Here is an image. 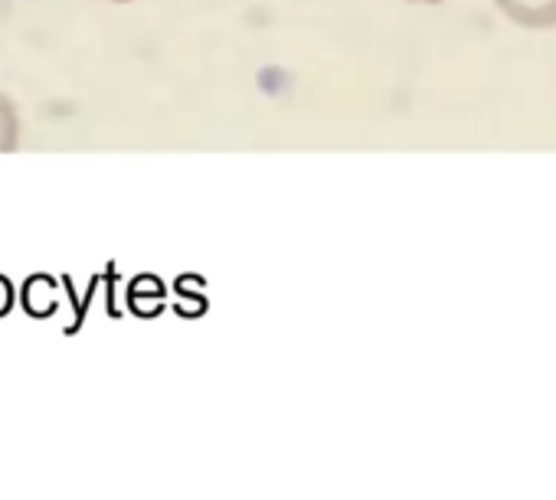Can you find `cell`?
I'll return each instance as SVG.
<instances>
[{
  "label": "cell",
  "mask_w": 556,
  "mask_h": 500,
  "mask_svg": "<svg viewBox=\"0 0 556 500\" xmlns=\"http://www.w3.org/2000/svg\"><path fill=\"white\" fill-rule=\"evenodd\" d=\"M429 4H432V0H429Z\"/></svg>",
  "instance_id": "cell-4"
},
{
  "label": "cell",
  "mask_w": 556,
  "mask_h": 500,
  "mask_svg": "<svg viewBox=\"0 0 556 500\" xmlns=\"http://www.w3.org/2000/svg\"><path fill=\"white\" fill-rule=\"evenodd\" d=\"M21 144V121L14 105L0 95V151H14Z\"/></svg>",
  "instance_id": "cell-2"
},
{
  "label": "cell",
  "mask_w": 556,
  "mask_h": 500,
  "mask_svg": "<svg viewBox=\"0 0 556 500\" xmlns=\"http://www.w3.org/2000/svg\"><path fill=\"white\" fill-rule=\"evenodd\" d=\"M504 14L523 27H553L556 24V0H497Z\"/></svg>",
  "instance_id": "cell-1"
},
{
  "label": "cell",
  "mask_w": 556,
  "mask_h": 500,
  "mask_svg": "<svg viewBox=\"0 0 556 500\" xmlns=\"http://www.w3.org/2000/svg\"><path fill=\"white\" fill-rule=\"evenodd\" d=\"M118 4H125V0H118Z\"/></svg>",
  "instance_id": "cell-3"
}]
</instances>
